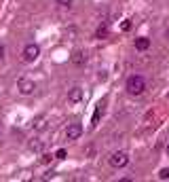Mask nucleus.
I'll return each instance as SVG.
<instances>
[{
    "label": "nucleus",
    "instance_id": "1",
    "mask_svg": "<svg viewBox=\"0 0 169 182\" xmlns=\"http://www.w3.org/2000/svg\"><path fill=\"white\" fill-rule=\"evenodd\" d=\"M125 89H127V93L133 95V97L142 95L146 91V78L142 74H131V76L125 81Z\"/></svg>",
    "mask_w": 169,
    "mask_h": 182
},
{
    "label": "nucleus",
    "instance_id": "2",
    "mask_svg": "<svg viewBox=\"0 0 169 182\" xmlns=\"http://www.w3.org/2000/svg\"><path fill=\"white\" fill-rule=\"evenodd\" d=\"M108 163H110V167H114V170H123V167L129 165V155L125 150H116V153H112L108 157Z\"/></svg>",
    "mask_w": 169,
    "mask_h": 182
},
{
    "label": "nucleus",
    "instance_id": "3",
    "mask_svg": "<svg viewBox=\"0 0 169 182\" xmlns=\"http://www.w3.org/2000/svg\"><path fill=\"white\" fill-rule=\"evenodd\" d=\"M21 57H24V61H28V64H34V61L40 57V47H38L36 42H28L24 47V51H21Z\"/></svg>",
    "mask_w": 169,
    "mask_h": 182
},
{
    "label": "nucleus",
    "instance_id": "4",
    "mask_svg": "<svg viewBox=\"0 0 169 182\" xmlns=\"http://www.w3.org/2000/svg\"><path fill=\"white\" fill-rule=\"evenodd\" d=\"M17 91H19L21 95H32V93L36 91V83H34L32 78H28V76H21V78L17 81Z\"/></svg>",
    "mask_w": 169,
    "mask_h": 182
},
{
    "label": "nucleus",
    "instance_id": "5",
    "mask_svg": "<svg viewBox=\"0 0 169 182\" xmlns=\"http://www.w3.org/2000/svg\"><path fill=\"white\" fill-rule=\"evenodd\" d=\"M83 135V125L80 123H70L66 127V140H78Z\"/></svg>",
    "mask_w": 169,
    "mask_h": 182
},
{
    "label": "nucleus",
    "instance_id": "6",
    "mask_svg": "<svg viewBox=\"0 0 169 182\" xmlns=\"http://www.w3.org/2000/svg\"><path fill=\"white\" fill-rule=\"evenodd\" d=\"M84 100V89L83 87H72L70 91H68V102L70 104H80Z\"/></svg>",
    "mask_w": 169,
    "mask_h": 182
},
{
    "label": "nucleus",
    "instance_id": "7",
    "mask_svg": "<svg viewBox=\"0 0 169 182\" xmlns=\"http://www.w3.org/2000/svg\"><path fill=\"white\" fill-rule=\"evenodd\" d=\"M28 148H30L32 153H36V155H42V153H45V142H42L40 138H32V140L28 142Z\"/></svg>",
    "mask_w": 169,
    "mask_h": 182
},
{
    "label": "nucleus",
    "instance_id": "8",
    "mask_svg": "<svg viewBox=\"0 0 169 182\" xmlns=\"http://www.w3.org/2000/svg\"><path fill=\"white\" fill-rule=\"evenodd\" d=\"M135 49H137V51H148V49H150V38L148 36H137L135 38Z\"/></svg>",
    "mask_w": 169,
    "mask_h": 182
},
{
    "label": "nucleus",
    "instance_id": "9",
    "mask_svg": "<svg viewBox=\"0 0 169 182\" xmlns=\"http://www.w3.org/2000/svg\"><path fill=\"white\" fill-rule=\"evenodd\" d=\"M72 64L74 66H78V68H83L84 64H87V55L80 53V51H74L72 53Z\"/></svg>",
    "mask_w": 169,
    "mask_h": 182
},
{
    "label": "nucleus",
    "instance_id": "10",
    "mask_svg": "<svg viewBox=\"0 0 169 182\" xmlns=\"http://www.w3.org/2000/svg\"><path fill=\"white\" fill-rule=\"evenodd\" d=\"M108 34H110L108 25H99L95 30V38H99V40H102V38H108Z\"/></svg>",
    "mask_w": 169,
    "mask_h": 182
},
{
    "label": "nucleus",
    "instance_id": "11",
    "mask_svg": "<svg viewBox=\"0 0 169 182\" xmlns=\"http://www.w3.org/2000/svg\"><path fill=\"white\" fill-rule=\"evenodd\" d=\"M45 119H47L45 114H40V117H36V119H34V123H32V125H34V129H45V127H47V123H45Z\"/></svg>",
    "mask_w": 169,
    "mask_h": 182
},
{
    "label": "nucleus",
    "instance_id": "12",
    "mask_svg": "<svg viewBox=\"0 0 169 182\" xmlns=\"http://www.w3.org/2000/svg\"><path fill=\"white\" fill-rule=\"evenodd\" d=\"M104 112V102H99L95 108V114H93V125H97V121H99V114Z\"/></svg>",
    "mask_w": 169,
    "mask_h": 182
},
{
    "label": "nucleus",
    "instance_id": "13",
    "mask_svg": "<svg viewBox=\"0 0 169 182\" xmlns=\"http://www.w3.org/2000/svg\"><path fill=\"white\" fill-rule=\"evenodd\" d=\"M158 180H169V167L158 170Z\"/></svg>",
    "mask_w": 169,
    "mask_h": 182
},
{
    "label": "nucleus",
    "instance_id": "14",
    "mask_svg": "<svg viewBox=\"0 0 169 182\" xmlns=\"http://www.w3.org/2000/svg\"><path fill=\"white\" fill-rule=\"evenodd\" d=\"M55 159H59V161H63V159H68V150H66V148H59V150L55 153Z\"/></svg>",
    "mask_w": 169,
    "mask_h": 182
},
{
    "label": "nucleus",
    "instance_id": "15",
    "mask_svg": "<svg viewBox=\"0 0 169 182\" xmlns=\"http://www.w3.org/2000/svg\"><path fill=\"white\" fill-rule=\"evenodd\" d=\"M55 2H57L59 7H68V9H70V7H72V2H74V0H55Z\"/></svg>",
    "mask_w": 169,
    "mask_h": 182
},
{
    "label": "nucleus",
    "instance_id": "16",
    "mask_svg": "<svg viewBox=\"0 0 169 182\" xmlns=\"http://www.w3.org/2000/svg\"><path fill=\"white\" fill-rule=\"evenodd\" d=\"M51 155H47V153H42V155H40V163H49V161H51Z\"/></svg>",
    "mask_w": 169,
    "mask_h": 182
},
{
    "label": "nucleus",
    "instance_id": "17",
    "mask_svg": "<svg viewBox=\"0 0 169 182\" xmlns=\"http://www.w3.org/2000/svg\"><path fill=\"white\" fill-rule=\"evenodd\" d=\"M106 78H108V72L106 70H102V72L97 74V81H106Z\"/></svg>",
    "mask_w": 169,
    "mask_h": 182
},
{
    "label": "nucleus",
    "instance_id": "18",
    "mask_svg": "<svg viewBox=\"0 0 169 182\" xmlns=\"http://www.w3.org/2000/svg\"><path fill=\"white\" fill-rule=\"evenodd\" d=\"M123 30H125V32H127V30H131V21H129V19H127V21H123Z\"/></svg>",
    "mask_w": 169,
    "mask_h": 182
},
{
    "label": "nucleus",
    "instance_id": "19",
    "mask_svg": "<svg viewBox=\"0 0 169 182\" xmlns=\"http://www.w3.org/2000/svg\"><path fill=\"white\" fill-rule=\"evenodd\" d=\"M4 60V45H0V61Z\"/></svg>",
    "mask_w": 169,
    "mask_h": 182
},
{
    "label": "nucleus",
    "instance_id": "20",
    "mask_svg": "<svg viewBox=\"0 0 169 182\" xmlns=\"http://www.w3.org/2000/svg\"><path fill=\"white\" fill-rule=\"evenodd\" d=\"M165 38H167V40H169V28H167V30H165Z\"/></svg>",
    "mask_w": 169,
    "mask_h": 182
},
{
    "label": "nucleus",
    "instance_id": "21",
    "mask_svg": "<svg viewBox=\"0 0 169 182\" xmlns=\"http://www.w3.org/2000/svg\"><path fill=\"white\" fill-rule=\"evenodd\" d=\"M165 153H167V157H169V144H167V146H165Z\"/></svg>",
    "mask_w": 169,
    "mask_h": 182
}]
</instances>
